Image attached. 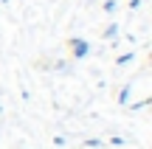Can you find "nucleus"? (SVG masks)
Returning a JSON list of instances; mask_svg holds the SVG:
<instances>
[{"mask_svg":"<svg viewBox=\"0 0 152 149\" xmlns=\"http://www.w3.org/2000/svg\"><path fill=\"white\" fill-rule=\"evenodd\" d=\"M68 45H71V54H73V59H85V56L90 54V45H87V39H79V37H73Z\"/></svg>","mask_w":152,"mask_h":149,"instance_id":"nucleus-1","label":"nucleus"},{"mask_svg":"<svg viewBox=\"0 0 152 149\" xmlns=\"http://www.w3.org/2000/svg\"><path fill=\"white\" fill-rule=\"evenodd\" d=\"M115 34H118V25H115V23H113V25H107V31H104V37H110V39H113Z\"/></svg>","mask_w":152,"mask_h":149,"instance_id":"nucleus-2","label":"nucleus"},{"mask_svg":"<svg viewBox=\"0 0 152 149\" xmlns=\"http://www.w3.org/2000/svg\"><path fill=\"white\" fill-rule=\"evenodd\" d=\"M127 96H130V87H124V90H121V96H118V101H121V104L127 101Z\"/></svg>","mask_w":152,"mask_h":149,"instance_id":"nucleus-3","label":"nucleus"},{"mask_svg":"<svg viewBox=\"0 0 152 149\" xmlns=\"http://www.w3.org/2000/svg\"><path fill=\"white\" fill-rule=\"evenodd\" d=\"M104 11H115V0H107L104 3Z\"/></svg>","mask_w":152,"mask_h":149,"instance_id":"nucleus-4","label":"nucleus"},{"mask_svg":"<svg viewBox=\"0 0 152 149\" xmlns=\"http://www.w3.org/2000/svg\"><path fill=\"white\" fill-rule=\"evenodd\" d=\"M130 59H132V54H124V56H118V65H127Z\"/></svg>","mask_w":152,"mask_h":149,"instance_id":"nucleus-5","label":"nucleus"}]
</instances>
